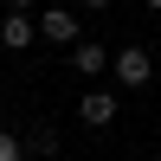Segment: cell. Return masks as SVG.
<instances>
[{"label": "cell", "mask_w": 161, "mask_h": 161, "mask_svg": "<svg viewBox=\"0 0 161 161\" xmlns=\"http://www.w3.org/2000/svg\"><path fill=\"white\" fill-rule=\"evenodd\" d=\"M71 7H77V13H103L110 0H71Z\"/></svg>", "instance_id": "obj_8"}, {"label": "cell", "mask_w": 161, "mask_h": 161, "mask_svg": "<svg viewBox=\"0 0 161 161\" xmlns=\"http://www.w3.org/2000/svg\"><path fill=\"white\" fill-rule=\"evenodd\" d=\"M32 45H39V19L7 7V19H0V52H32Z\"/></svg>", "instance_id": "obj_3"}, {"label": "cell", "mask_w": 161, "mask_h": 161, "mask_svg": "<svg viewBox=\"0 0 161 161\" xmlns=\"http://www.w3.org/2000/svg\"><path fill=\"white\" fill-rule=\"evenodd\" d=\"M19 142H26V155H32V161H58V129H52V123H32Z\"/></svg>", "instance_id": "obj_6"}, {"label": "cell", "mask_w": 161, "mask_h": 161, "mask_svg": "<svg viewBox=\"0 0 161 161\" xmlns=\"http://www.w3.org/2000/svg\"><path fill=\"white\" fill-rule=\"evenodd\" d=\"M77 116H84L90 129H110L116 116H123V103H116V90H84V103H77Z\"/></svg>", "instance_id": "obj_4"}, {"label": "cell", "mask_w": 161, "mask_h": 161, "mask_svg": "<svg viewBox=\"0 0 161 161\" xmlns=\"http://www.w3.org/2000/svg\"><path fill=\"white\" fill-rule=\"evenodd\" d=\"M148 13H161V0H148Z\"/></svg>", "instance_id": "obj_10"}, {"label": "cell", "mask_w": 161, "mask_h": 161, "mask_svg": "<svg viewBox=\"0 0 161 161\" xmlns=\"http://www.w3.org/2000/svg\"><path fill=\"white\" fill-rule=\"evenodd\" d=\"M32 19H39V39H45V45H77V39H84V13H77V7H64V0L39 7Z\"/></svg>", "instance_id": "obj_1"}, {"label": "cell", "mask_w": 161, "mask_h": 161, "mask_svg": "<svg viewBox=\"0 0 161 161\" xmlns=\"http://www.w3.org/2000/svg\"><path fill=\"white\" fill-rule=\"evenodd\" d=\"M0 161H26V142L13 136V129H0Z\"/></svg>", "instance_id": "obj_7"}, {"label": "cell", "mask_w": 161, "mask_h": 161, "mask_svg": "<svg viewBox=\"0 0 161 161\" xmlns=\"http://www.w3.org/2000/svg\"><path fill=\"white\" fill-rule=\"evenodd\" d=\"M7 7H13V13H39V0H7Z\"/></svg>", "instance_id": "obj_9"}, {"label": "cell", "mask_w": 161, "mask_h": 161, "mask_svg": "<svg viewBox=\"0 0 161 161\" xmlns=\"http://www.w3.org/2000/svg\"><path fill=\"white\" fill-rule=\"evenodd\" d=\"M110 77H116L123 90H148V77H155V58H148L142 45H123V52L110 58Z\"/></svg>", "instance_id": "obj_2"}, {"label": "cell", "mask_w": 161, "mask_h": 161, "mask_svg": "<svg viewBox=\"0 0 161 161\" xmlns=\"http://www.w3.org/2000/svg\"><path fill=\"white\" fill-rule=\"evenodd\" d=\"M64 52H71L64 64H71L77 77H103V71H110V52H103L97 39H77V45H64Z\"/></svg>", "instance_id": "obj_5"}]
</instances>
